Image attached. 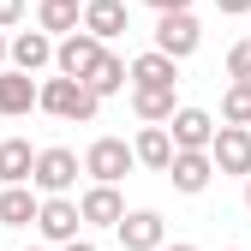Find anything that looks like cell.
<instances>
[{"label": "cell", "mask_w": 251, "mask_h": 251, "mask_svg": "<svg viewBox=\"0 0 251 251\" xmlns=\"http://www.w3.org/2000/svg\"><path fill=\"white\" fill-rule=\"evenodd\" d=\"M36 203H42V192L36 185H0V227H30L36 222Z\"/></svg>", "instance_id": "cell-15"}, {"label": "cell", "mask_w": 251, "mask_h": 251, "mask_svg": "<svg viewBox=\"0 0 251 251\" xmlns=\"http://www.w3.org/2000/svg\"><path fill=\"white\" fill-rule=\"evenodd\" d=\"M24 12H30V0H0V30H12Z\"/></svg>", "instance_id": "cell-24"}, {"label": "cell", "mask_w": 251, "mask_h": 251, "mask_svg": "<svg viewBox=\"0 0 251 251\" xmlns=\"http://www.w3.org/2000/svg\"><path fill=\"white\" fill-rule=\"evenodd\" d=\"M24 251H42V245H24Z\"/></svg>", "instance_id": "cell-31"}, {"label": "cell", "mask_w": 251, "mask_h": 251, "mask_svg": "<svg viewBox=\"0 0 251 251\" xmlns=\"http://www.w3.org/2000/svg\"><path fill=\"white\" fill-rule=\"evenodd\" d=\"M78 174H84V162H78V150H66V144H48V150H36V162H30V185H36L42 198L72 192Z\"/></svg>", "instance_id": "cell-2"}, {"label": "cell", "mask_w": 251, "mask_h": 251, "mask_svg": "<svg viewBox=\"0 0 251 251\" xmlns=\"http://www.w3.org/2000/svg\"><path fill=\"white\" fill-rule=\"evenodd\" d=\"M132 168H138V155H132V144H126V138H96V144L84 150V174L102 179V185H120Z\"/></svg>", "instance_id": "cell-4"}, {"label": "cell", "mask_w": 251, "mask_h": 251, "mask_svg": "<svg viewBox=\"0 0 251 251\" xmlns=\"http://www.w3.org/2000/svg\"><path fill=\"white\" fill-rule=\"evenodd\" d=\"M132 155H138V168L162 174V168L174 162V138H168V126H144V132L132 138Z\"/></svg>", "instance_id": "cell-19"}, {"label": "cell", "mask_w": 251, "mask_h": 251, "mask_svg": "<svg viewBox=\"0 0 251 251\" xmlns=\"http://www.w3.org/2000/svg\"><path fill=\"white\" fill-rule=\"evenodd\" d=\"M222 126H251V78H233L222 90Z\"/></svg>", "instance_id": "cell-22"}, {"label": "cell", "mask_w": 251, "mask_h": 251, "mask_svg": "<svg viewBox=\"0 0 251 251\" xmlns=\"http://www.w3.org/2000/svg\"><path fill=\"white\" fill-rule=\"evenodd\" d=\"M36 227L48 245H66V239H78V227H84V215H78V198H66V192H54V198H42L36 203Z\"/></svg>", "instance_id": "cell-5"}, {"label": "cell", "mask_w": 251, "mask_h": 251, "mask_svg": "<svg viewBox=\"0 0 251 251\" xmlns=\"http://www.w3.org/2000/svg\"><path fill=\"white\" fill-rule=\"evenodd\" d=\"M78 12H84V0H36V30L66 36V30H78Z\"/></svg>", "instance_id": "cell-20"}, {"label": "cell", "mask_w": 251, "mask_h": 251, "mask_svg": "<svg viewBox=\"0 0 251 251\" xmlns=\"http://www.w3.org/2000/svg\"><path fill=\"white\" fill-rule=\"evenodd\" d=\"M30 108H36V78L18 72V66H0V114L18 120V114H30Z\"/></svg>", "instance_id": "cell-14"}, {"label": "cell", "mask_w": 251, "mask_h": 251, "mask_svg": "<svg viewBox=\"0 0 251 251\" xmlns=\"http://www.w3.org/2000/svg\"><path fill=\"white\" fill-rule=\"evenodd\" d=\"M78 215H84V227H114L120 215H126V198H120V185H102V179H90V192L78 198Z\"/></svg>", "instance_id": "cell-13"}, {"label": "cell", "mask_w": 251, "mask_h": 251, "mask_svg": "<svg viewBox=\"0 0 251 251\" xmlns=\"http://www.w3.org/2000/svg\"><path fill=\"white\" fill-rule=\"evenodd\" d=\"M174 108H179V102H174V84H132V114H138L144 126H162Z\"/></svg>", "instance_id": "cell-18"}, {"label": "cell", "mask_w": 251, "mask_h": 251, "mask_svg": "<svg viewBox=\"0 0 251 251\" xmlns=\"http://www.w3.org/2000/svg\"><path fill=\"white\" fill-rule=\"evenodd\" d=\"M6 66H18V72L36 78L42 66H54V36H48V30H18V36L6 42Z\"/></svg>", "instance_id": "cell-12"}, {"label": "cell", "mask_w": 251, "mask_h": 251, "mask_svg": "<svg viewBox=\"0 0 251 251\" xmlns=\"http://www.w3.org/2000/svg\"><path fill=\"white\" fill-rule=\"evenodd\" d=\"M60 251H96V245H90V239H66V245H60Z\"/></svg>", "instance_id": "cell-27"}, {"label": "cell", "mask_w": 251, "mask_h": 251, "mask_svg": "<svg viewBox=\"0 0 251 251\" xmlns=\"http://www.w3.org/2000/svg\"><path fill=\"white\" fill-rule=\"evenodd\" d=\"M227 251H239V245H227Z\"/></svg>", "instance_id": "cell-32"}, {"label": "cell", "mask_w": 251, "mask_h": 251, "mask_svg": "<svg viewBox=\"0 0 251 251\" xmlns=\"http://www.w3.org/2000/svg\"><path fill=\"white\" fill-rule=\"evenodd\" d=\"M126 84H179V60H168L162 48H144L138 60H126Z\"/></svg>", "instance_id": "cell-16"}, {"label": "cell", "mask_w": 251, "mask_h": 251, "mask_svg": "<svg viewBox=\"0 0 251 251\" xmlns=\"http://www.w3.org/2000/svg\"><path fill=\"white\" fill-rule=\"evenodd\" d=\"M36 108H42V114H54V120H66V126H90L102 102L84 90V78L54 72V78H42V84H36Z\"/></svg>", "instance_id": "cell-1"}, {"label": "cell", "mask_w": 251, "mask_h": 251, "mask_svg": "<svg viewBox=\"0 0 251 251\" xmlns=\"http://www.w3.org/2000/svg\"><path fill=\"white\" fill-rule=\"evenodd\" d=\"M30 162H36L30 138H6V144H0V185H24L30 179Z\"/></svg>", "instance_id": "cell-21"}, {"label": "cell", "mask_w": 251, "mask_h": 251, "mask_svg": "<svg viewBox=\"0 0 251 251\" xmlns=\"http://www.w3.org/2000/svg\"><path fill=\"white\" fill-rule=\"evenodd\" d=\"M227 78H251V36L227 48Z\"/></svg>", "instance_id": "cell-23"}, {"label": "cell", "mask_w": 251, "mask_h": 251, "mask_svg": "<svg viewBox=\"0 0 251 251\" xmlns=\"http://www.w3.org/2000/svg\"><path fill=\"white\" fill-rule=\"evenodd\" d=\"M0 66H6V36H0Z\"/></svg>", "instance_id": "cell-30"}, {"label": "cell", "mask_w": 251, "mask_h": 251, "mask_svg": "<svg viewBox=\"0 0 251 251\" xmlns=\"http://www.w3.org/2000/svg\"><path fill=\"white\" fill-rule=\"evenodd\" d=\"M162 174L174 179V192L198 198V192H209V179H215V162H209V150H174V162H168Z\"/></svg>", "instance_id": "cell-10"}, {"label": "cell", "mask_w": 251, "mask_h": 251, "mask_svg": "<svg viewBox=\"0 0 251 251\" xmlns=\"http://www.w3.org/2000/svg\"><path fill=\"white\" fill-rule=\"evenodd\" d=\"M245 209H251V174H245Z\"/></svg>", "instance_id": "cell-29"}, {"label": "cell", "mask_w": 251, "mask_h": 251, "mask_svg": "<svg viewBox=\"0 0 251 251\" xmlns=\"http://www.w3.org/2000/svg\"><path fill=\"white\" fill-rule=\"evenodd\" d=\"M114 233H120L126 251H162L168 245V222L155 209H126L120 222H114Z\"/></svg>", "instance_id": "cell-7"}, {"label": "cell", "mask_w": 251, "mask_h": 251, "mask_svg": "<svg viewBox=\"0 0 251 251\" xmlns=\"http://www.w3.org/2000/svg\"><path fill=\"white\" fill-rule=\"evenodd\" d=\"M78 24H84L96 42H114V36H126V30H132V12H126V0H84Z\"/></svg>", "instance_id": "cell-11"}, {"label": "cell", "mask_w": 251, "mask_h": 251, "mask_svg": "<svg viewBox=\"0 0 251 251\" xmlns=\"http://www.w3.org/2000/svg\"><path fill=\"white\" fill-rule=\"evenodd\" d=\"M209 162H215V174L245 179V174H251V126H215V138H209Z\"/></svg>", "instance_id": "cell-6"}, {"label": "cell", "mask_w": 251, "mask_h": 251, "mask_svg": "<svg viewBox=\"0 0 251 251\" xmlns=\"http://www.w3.org/2000/svg\"><path fill=\"white\" fill-rule=\"evenodd\" d=\"M162 251H198V245H185V239H179V245H162Z\"/></svg>", "instance_id": "cell-28"}, {"label": "cell", "mask_w": 251, "mask_h": 251, "mask_svg": "<svg viewBox=\"0 0 251 251\" xmlns=\"http://www.w3.org/2000/svg\"><path fill=\"white\" fill-rule=\"evenodd\" d=\"M162 126H168L174 150H209V138H215V114H209V108H185V102H179Z\"/></svg>", "instance_id": "cell-8"}, {"label": "cell", "mask_w": 251, "mask_h": 251, "mask_svg": "<svg viewBox=\"0 0 251 251\" xmlns=\"http://www.w3.org/2000/svg\"><path fill=\"white\" fill-rule=\"evenodd\" d=\"M84 90H90V96H96V102H108V96H120V90H126V60L102 48V54H96V66L84 72Z\"/></svg>", "instance_id": "cell-17"}, {"label": "cell", "mask_w": 251, "mask_h": 251, "mask_svg": "<svg viewBox=\"0 0 251 251\" xmlns=\"http://www.w3.org/2000/svg\"><path fill=\"white\" fill-rule=\"evenodd\" d=\"M150 12H179V6H192V0H144Z\"/></svg>", "instance_id": "cell-26"}, {"label": "cell", "mask_w": 251, "mask_h": 251, "mask_svg": "<svg viewBox=\"0 0 251 251\" xmlns=\"http://www.w3.org/2000/svg\"><path fill=\"white\" fill-rule=\"evenodd\" d=\"M215 12H227V18H245V12H251V0H215Z\"/></svg>", "instance_id": "cell-25"}, {"label": "cell", "mask_w": 251, "mask_h": 251, "mask_svg": "<svg viewBox=\"0 0 251 251\" xmlns=\"http://www.w3.org/2000/svg\"><path fill=\"white\" fill-rule=\"evenodd\" d=\"M108 42H96L90 30L78 24V30H66V36L54 42V72H66V78H84L90 66H96V54H102Z\"/></svg>", "instance_id": "cell-9"}, {"label": "cell", "mask_w": 251, "mask_h": 251, "mask_svg": "<svg viewBox=\"0 0 251 251\" xmlns=\"http://www.w3.org/2000/svg\"><path fill=\"white\" fill-rule=\"evenodd\" d=\"M198 42H203V24H198L192 6H179V12H155V42H150V48H162L168 60H192Z\"/></svg>", "instance_id": "cell-3"}]
</instances>
